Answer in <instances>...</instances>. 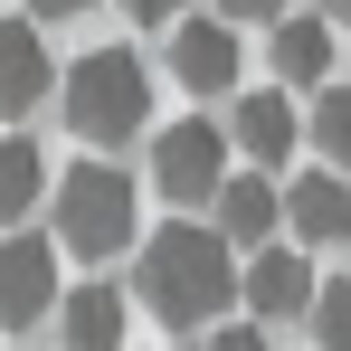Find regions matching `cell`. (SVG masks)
Masks as SVG:
<instances>
[{
    "instance_id": "6da1fadb",
    "label": "cell",
    "mask_w": 351,
    "mask_h": 351,
    "mask_svg": "<svg viewBox=\"0 0 351 351\" xmlns=\"http://www.w3.org/2000/svg\"><path fill=\"white\" fill-rule=\"evenodd\" d=\"M133 294H143V313H162L171 332H209L237 294H247V276H237V247H228L219 228L171 219V228L143 237V256H133Z\"/></svg>"
},
{
    "instance_id": "7a4b0ae2",
    "label": "cell",
    "mask_w": 351,
    "mask_h": 351,
    "mask_svg": "<svg viewBox=\"0 0 351 351\" xmlns=\"http://www.w3.org/2000/svg\"><path fill=\"white\" fill-rule=\"evenodd\" d=\"M58 247L86 256V266H114V256H143V190L114 171V162H76L58 171Z\"/></svg>"
},
{
    "instance_id": "3957f363",
    "label": "cell",
    "mask_w": 351,
    "mask_h": 351,
    "mask_svg": "<svg viewBox=\"0 0 351 351\" xmlns=\"http://www.w3.org/2000/svg\"><path fill=\"white\" fill-rule=\"evenodd\" d=\"M58 114H66V133L95 143V152L133 143V133L152 123V76H143V58H133V48H86V58L66 66V86H58Z\"/></svg>"
},
{
    "instance_id": "277c9868",
    "label": "cell",
    "mask_w": 351,
    "mask_h": 351,
    "mask_svg": "<svg viewBox=\"0 0 351 351\" xmlns=\"http://www.w3.org/2000/svg\"><path fill=\"white\" fill-rule=\"evenodd\" d=\"M228 123H199V114H180L171 133H162V143H152V190H162V199H171V209H190V199H219V190H228Z\"/></svg>"
},
{
    "instance_id": "5b68a950",
    "label": "cell",
    "mask_w": 351,
    "mask_h": 351,
    "mask_svg": "<svg viewBox=\"0 0 351 351\" xmlns=\"http://www.w3.org/2000/svg\"><path fill=\"white\" fill-rule=\"evenodd\" d=\"M58 237H0V332H29V323H48L66 304V285H58Z\"/></svg>"
},
{
    "instance_id": "8992f818",
    "label": "cell",
    "mask_w": 351,
    "mask_h": 351,
    "mask_svg": "<svg viewBox=\"0 0 351 351\" xmlns=\"http://www.w3.org/2000/svg\"><path fill=\"white\" fill-rule=\"evenodd\" d=\"M171 76H180V95H228L237 86V19H180Z\"/></svg>"
},
{
    "instance_id": "52a82bcc",
    "label": "cell",
    "mask_w": 351,
    "mask_h": 351,
    "mask_svg": "<svg viewBox=\"0 0 351 351\" xmlns=\"http://www.w3.org/2000/svg\"><path fill=\"white\" fill-rule=\"evenodd\" d=\"M66 76L48 66V38H38V19L19 10V19H0V114H29L38 95H58Z\"/></svg>"
},
{
    "instance_id": "ba28073f",
    "label": "cell",
    "mask_w": 351,
    "mask_h": 351,
    "mask_svg": "<svg viewBox=\"0 0 351 351\" xmlns=\"http://www.w3.org/2000/svg\"><path fill=\"white\" fill-rule=\"evenodd\" d=\"M209 209H219V219H209V228L228 237L237 256H256V247H266V237L285 228V190H276V180H266V171H237L228 190H219V199H209Z\"/></svg>"
},
{
    "instance_id": "9c48e42d",
    "label": "cell",
    "mask_w": 351,
    "mask_h": 351,
    "mask_svg": "<svg viewBox=\"0 0 351 351\" xmlns=\"http://www.w3.org/2000/svg\"><path fill=\"white\" fill-rule=\"evenodd\" d=\"M285 228L304 237V247H342V237H351V180L342 171L285 180Z\"/></svg>"
},
{
    "instance_id": "30bf717a",
    "label": "cell",
    "mask_w": 351,
    "mask_h": 351,
    "mask_svg": "<svg viewBox=\"0 0 351 351\" xmlns=\"http://www.w3.org/2000/svg\"><path fill=\"white\" fill-rule=\"evenodd\" d=\"M313 266L294 256V247H256L247 256V304H256V323H276V313H313Z\"/></svg>"
},
{
    "instance_id": "8fae6325",
    "label": "cell",
    "mask_w": 351,
    "mask_h": 351,
    "mask_svg": "<svg viewBox=\"0 0 351 351\" xmlns=\"http://www.w3.org/2000/svg\"><path fill=\"white\" fill-rule=\"evenodd\" d=\"M228 133H237V152H247L256 171H276V162H294V143H304V114H294L285 95H237Z\"/></svg>"
},
{
    "instance_id": "7c38bea8",
    "label": "cell",
    "mask_w": 351,
    "mask_h": 351,
    "mask_svg": "<svg viewBox=\"0 0 351 351\" xmlns=\"http://www.w3.org/2000/svg\"><path fill=\"white\" fill-rule=\"evenodd\" d=\"M58 342H66V351H123V294L105 285V276L66 285V304H58Z\"/></svg>"
},
{
    "instance_id": "4fadbf2b",
    "label": "cell",
    "mask_w": 351,
    "mask_h": 351,
    "mask_svg": "<svg viewBox=\"0 0 351 351\" xmlns=\"http://www.w3.org/2000/svg\"><path fill=\"white\" fill-rule=\"evenodd\" d=\"M276 76L285 86H332V19H276Z\"/></svg>"
},
{
    "instance_id": "5bb4252c",
    "label": "cell",
    "mask_w": 351,
    "mask_h": 351,
    "mask_svg": "<svg viewBox=\"0 0 351 351\" xmlns=\"http://www.w3.org/2000/svg\"><path fill=\"white\" fill-rule=\"evenodd\" d=\"M48 190H58V180L38 162V143H29V133H0V228H19L29 199H48Z\"/></svg>"
},
{
    "instance_id": "9a60e30c",
    "label": "cell",
    "mask_w": 351,
    "mask_h": 351,
    "mask_svg": "<svg viewBox=\"0 0 351 351\" xmlns=\"http://www.w3.org/2000/svg\"><path fill=\"white\" fill-rule=\"evenodd\" d=\"M304 143L323 152V171H351V86H323L313 114H304Z\"/></svg>"
},
{
    "instance_id": "2e32d148",
    "label": "cell",
    "mask_w": 351,
    "mask_h": 351,
    "mask_svg": "<svg viewBox=\"0 0 351 351\" xmlns=\"http://www.w3.org/2000/svg\"><path fill=\"white\" fill-rule=\"evenodd\" d=\"M304 323H313V351H351V276H332V285L313 294Z\"/></svg>"
},
{
    "instance_id": "e0dca14e",
    "label": "cell",
    "mask_w": 351,
    "mask_h": 351,
    "mask_svg": "<svg viewBox=\"0 0 351 351\" xmlns=\"http://www.w3.org/2000/svg\"><path fill=\"white\" fill-rule=\"evenodd\" d=\"M209 351H266V332H256V323H219V332H209Z\"/></svg>"
},
{
    "instance_id": "ac0fdd59",
    "label": "cell",
    "mask_w": 351,
    "mask_h": 351,
    "mask_svg": "<svg viewBox=\"0 0 351 351\" xmlns=\"http://www.w3.org/2000/svg\"><path fill=\"white\" fill-rule=\"evenodd\" d=\"M219 19H237V29L247 19H285V0H219Z\"/></svg>"
},
{
    "instance_id": "d6986e66",
    "label": "cell",
    "mask_w": 351,
    "mask_h": 351,
    "mask_svg": "<svg viewBox=\"0 0 351 351\" xmlns=\"http://www.w3.org/2000/svg\"><path fill=\"white\" fill-rule=\"evenodd\" d=\"M123 10H133L143 29H162V19H190V0H123Z\"/></svg>"
},
{
    "instance_id": "ffe728a7",
    "label": "cell",
    "mask_w": 351,
    "mask_h": 351,
    "mask_svg": "<svg viewBox=\"0 0 351 351\" xmlns=\"http://www.w3.org/2000/svg\"><path fill=\"white\" fill-rule=\"evenodd\" d=\"M29 19H76V10H95V0H19Z\"/></svg>"
},
{
    "instance_id": "44dd1931",
    "label": "cell",
    "mask_w": 351,
    "mask_h": 351,
    "mask_svg": "<svg viewBox=\"0 0 351 351\" xmlns=\"http://www.w3.org/2000/svg\"><path fill=\"white\" fill-rule=\"evenodd\" d=\"M323 19H332V29H351V0H323Z\"/></svg>"
}]
</instances>
